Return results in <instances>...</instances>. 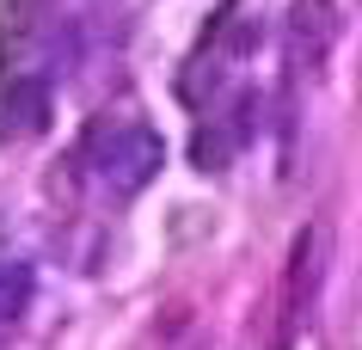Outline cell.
<instances>
[{"label":"cell","mask_w":362,"mask_h":350,"mask_svg":"<svg viewBox=\"0 0 362 350\" xmlns=\"http://www.w3.org/2000/svg\"><path fill=\"white\" fill-rule=\"evenodd\" d=\"M43 117H49V86L31 74L6 80V93H0V136H37Z\"/></svg>","instance_id":"obj_1"},{"label":"cell","mask_w":362,"mask_h":350,"mask_svg":"<svg viewBox=\"0 0 362 350\" xmlns=\"http://www.w3.org/2000/svg\"><path fill=\"white\" fill-rule=\"evenodd\" d=\"M338 43V6L332 0H295V56L320 62Z\"/></svg>","instance_id":"obj_2"},{"label":"cell","mask_w":362,"mask_h":350,"mask_svg":"<svg viewBox=\"0 0 362 350\" xmlns=\"http://www.w3.org/2000/svg\"><path fill=\"white\" fill-rule=\"evenodd\" d=\"M117 166H123V173H117V185H123V191H135V185L160 166V141H153V136H129V148H123V160H117Z\"/></svg>","instance_id":"obj_3"},{"label":"cell","mask_w":362,"mask_h":350,"mask_svg":"<svg viewBox=\"0 0 362 350\" xmlns=\"http://www.w3.org/2000/svg\"><path fill=\"white\" fill-rule=\"evenodd\" d=\"M191 154H197V166H203V173H221V141H215V136H197Z\"/></svg>","instance_id":"obj_4"},{"label":"cell","mask_w":362,"mask_h":350,"mask_svg":"<svg viewBox=\"0 0 362 350\" xmlns=\"http://www.w3.org/2000/svg\"><path fill=\"white\" fill-rule=\"evenodd\" d=\"M6 13H13V19H19V25H31V19H37V13H43V0H6Z\"/></svg>","instance_id":"obj_5"}]
</instances>
